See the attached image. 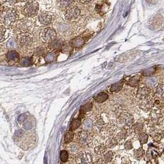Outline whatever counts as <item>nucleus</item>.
<instances>
[{
	"label": "nucleus",
	"mask_w": 164,
	"mask_h": 164,
	"mask_svg": "<svg viewBox=\"0 0 164 164\" xmlns=\"http://www.w3.org/2000/svg\"><path fill=\"white\" fill-rule=\"evenodd\" d=\"M113 152L111 151H109L106 154L104 155V161L108 163L110 162L112 160L113 158Z\"/></svg>",
	"instance_id": "c756f323"
},
{
	"label": "nucleus",
	"mask_w": 164,
	"mask_h": 164,
	"mask_svg": "<svg viewBox=\"0 0 164 164\" xmlns=\"http://www.w3.org/2000/svg\"><path fill=\"white\" fill-rule=\"evenodd\" d=\"M123 83H124V80H122L113 84V85H112L110 88V91L111 93L119 92V91L122 89Z\"/></svg>",
	"instance_id": "6ab92c4d"
},
{
	"label": "nucleus",
	"mask_w": 164,
	"mask_h": 164,
	"mask_svg": "<svg viewBox=\"0 0 164 164\" xmlns=\"http://www.w3.org/2000/svg\"><path fill=\"white\" fill-rule=\"evenodd\" d=\"M127 136V131L124 129L118 133V134L117 135V138L119 139H124L126 138Z\"/></svg>",
	"instance_id": "2f4dec72"
},
{
	"label": "nucleus",
	"mask_w": 164,
	"mask_h": 164,
	"mask_svg": "<svg viewBox=\"0 0 164 164\" xmlns=\"http://www.w3.org/2000/svg\"><path fill=\"white\" fill-rule=\"evenodd\" d=\"M109 4L107 3L106 1H101V3H97L96 4V7L95 9L97 11L98 13L101 15H104L107 13L108 10H109Z\"/></svg>",
	"instance_id": "dca6fc26"
},
{
	"label": "nucleus",
	"mask_w": 164,
	"mask_h": 164,
	"mask_svg": "<svg viewBox=\"0 0 164 164\" xmlns=\"http://www.w3.org/2000/svg\"><path fill=\"white\" fill-rule=\"evenodd\" d=\"M76 160L78 164H92L93 163V157L89 152H82L79 153Z\"/></svg>",
	"instance_id": "1a4fd4ad"
},
{
	"label": "nucleus",
	"mask_w": 164,
	"mask_h": 164,
	"mask_svg": "<svg viewBox=\"0 0 164 164\" xmlns=\"http://www.w3.org/2000/svg\"><path fill=\"white\" fill-rule=\"evenodd\" d=\"M114 164H115V163H114Z\"/></svg>",
	"instance_id": "4c0bfd02"
},
{
	"label": "nucleus",
	"mask_w": 164,
	"mask_h": 164,
	"mask_svg": "<svg viewBox=\"0 0 164 164\" xmlns=\"http://www.w3.org/2000/svg\"><path fill=\"white\" fill-rule=\"evenodd\" d=\"M81 124H82L81 119H78V118H77V119H74L71 122L69 130L72 131L75 130V129H77L80 127V126L81 125Z\"/></svg>",
	"instance_id": "5701e85b"
},
{
	"label": "nucleus",
	"mask_w": 164,
	"mask_h": 164,
	"mask_svg": "<svg viewBox=\"0 0 164 164\" xmlns=\"http://www.w3.org/2000/svg\"><path fill=\"white\" fill-rule=\"evenodd\" d=\"M1 8V24L9 29H14L18 21L19 20V13L16 7L0 6Z\"/></svg>",
	"instance_id": "f257e3e1"
},
{
	"label": "nucleus",
	"mask_w": 164,
	"mask_h": 164,
	"mask_svg": "<svg viewBox=\"0 0 164 164\" xmlns=\"http://www.w3.org/2000/svg\"><path fill=\"white\" fill-rule=\"evenodd\" d=\"M39 3L36 1H29L22 7L21 13L27 18H33L39 15Z\"/></svg>",
	"instance_id": "7ed1b4c3"
},
{
	"label": "nucleus",
	"mask_w": 164,
	"mask_h": 164,
	"mask_svg": "<svg viewBox=\"0 0 164 164\" xmlns=\"http://www.w3.org/2000/svg\"><path fill=\"white\" fill-rule=\"evenodd\" d=\"M59 56V51H51L44 56V60L46 63L50 64L55 62Z\"/></svg>",
	"instance_id": "2eb2a0df"
},
{
	"label": "nucleus",
	"mask_w": 164,
	"mask_h": 164,
	"mask_svg": "<svg viewBox=\"0 0 164 164\" xmlns=\"http://www.w3.org/2000/svg\"><path fill=\"white\" fill-rule=\"evenodd\" d=\"M57 5L58 6L59 9L64 11L65 13L68 9L73 6V4L75 3L74 1H57Z\"/></svg>",
	"instance_id": "4468645a"
},
{
	"label": "nucleus",
	"mask_w": 164,
	"mask_h": 164,
	"mask_svg": "<svg viewBox=\"0 0 164 164\" xmlns=\"http://www.w3.org/2000/svg\"><path fill=\"white\" fill-rule=\"evenodd\" d=\"M17 43L21 48H29L32 47L34 43L33 35L31 32L18 34Z\"/></svg>",
	"instance_id": "423d86ee"
},
{
	"label": "nucleus",
	"mask_w": 164,
	"mask_h": 164,
	"mask_svg": "<svg viewBox=\"0 0 164 164\" xmlns=\"http://www.w3.org/2000/svg\"><path fill=\"white\" fill-rule=\"evenodd\" d=\"M34 27L33 22L30 19V18H23L18 21L14 29L19 33H24L31 32Z\"/></svg>",
	"instance_id": "39448f33"
},
{
	"label": "nucleus",
	"mask_w": 164,
	"mask_h": 164,
	"mask_svg": "<svg viewBox=\"0 0 164 164\" xmlns=\"http://www.w3.org/2000/svg\"><path fill=\"white\" fill-rule=\"evenodd\" d=\"M34 63V60L32 57H24L22 59H21L19 62V65L22 66L24 67H28L30 66Z\"/></svg>",
	"instance_id": "aec40b11"
},
{
	"label": "nucleus",
	"mask_w": 164,
	"mask_h": 164,
	"mask_svg": "<svg viewBox=\"0 0 164 164\" xmlns=\"http://www.w3.org/2000/svg\"><path fill=\"white\" fill-rule=\"evenodd\" d=\"M85 43V39L83 37L78 36L71 39L68 42V45L73 49H79L82 47Z\"/></svg>",
	"instance_id": "ddd939ff"
},
{
	"label": "nucleus",
	"mask_w": 164,
	"mask_h": 164,
	"mask_svg": "<svg viewBox=\"0 0 164 164\" xmlns=\"http://www.w3.org/2000/svg\"><path fill=\"white\" fill-rule=\"evenodd\" d=\"M94 164H107V163L103 160V161H102V160H100V161H97L96 163H94Z\"/></svg>",
	"instance_id": "e433bc0d"
},
{
	"label": "nucleus",
	"mask_w": 164,
	"mask_h": 164,
	"mask_svg": "<svg viewBox=\"0 0 164 164\" xmlns=\"http://www.w3.org/2000/svg\"><path fill=\"white\" fill-rule=\"evenodd\" d=\"M145 155V152L142 148H139L134 152V157L137 160L142 159Z\"/></svg>",
	"instance_id": "393cba45"
},
{
	"label": "nucleus",
	"mask_w": 164,
	"mask_h": 164,
	"mask_svg": "<svg viewBox=\"0 0 164 164\" xmlns=\"http://www.w3.org/2000/svg\"><path fill=\"white\" fill-rule=\"evenodd\" d=\"M74 134L73 131H67L64 136V141L66 143H70L72 140L74 139Z\"/></svg>",
	"instance_id": "a878e982"
},
{
	"label": "nucleus",
	"mask_w": 164,
	"mask_h": 164,
	"mask_svg": "<svg viewBox=\"0 0 164 164\" xmlns=\"http://www.w3.org/2000/svg\"><path fill=\"white\" fill-rule=\"evenodd\" d=\"M117 123L120 126H122L123 128L129 127L132 125L133 119L128 114L123 113L119 117L117 118Z\"/></svg>",
	"instance_id": "f8f14e48"
},
{
	"label": "nucleus",
	"mask_w": 164,
	"mask_h": 164,
	"mask_svg": "<svg viewBox=\"0 0 164 164\" xmlns=\"http://www.w3.org/2000/svg\"><path fill=\"white\" fill-rule=\"evenodd\" d=\"M5 58L8 64L11 65L17 62H19L21 60L19 54L16 51L13 50V49L9 50L6 53Z\"/></svg>",
	"instance_id": "9b49d317"
},
{
	"label": "nucleus",
	"mask_w": 164,
	"mask_h": 164,
	"mask_svg": "<svg viewBox=\"0 0 164 164\" xmlns=\"http://www.w3.org/2000/svg\"><path fill=\"white\" fill-rule=\"evenodd\" d=\"M108 98L109 96L108 94L104 92H101L98 94L96 96L94 97V100L95 102H96L97 103H104L108 100Z\"/></svg>",
	"instance_id": "412c9836"
},
{
	"label": "nucleus",
	"mask_w": 164,
	"mask_h": 164,
	"mask_svg": "<svg viewBox=\"0 0 164 164\" xmlns=\"http://www.w3.org/2000/svg\"><path fill=\"white\" fill-rule=\"evenodd\" d=\"M148 140V136L145 134V133H142L139 136V141L141 144H144L147 142Z\"/></svg>",
	"instance_id": "7c9ffc66"
},
{
	"label": "nucleus",
	"mask_w": 164,
	"mask_h": 164,
	"mask_svg": "<svg viewBox=\"0 0 164 164\" xmlns=\"http://www.w3.org/2000/svg\"><path fill=\"white\" fill-rule=\"evenodd\" d=\"M46 54V49L44 48L42 46L37 48L33 51V54L36 56H44Z\"/></svg>",
	"instance_id": "bb28decb"
},
{
	"label": "nucleus",
	"mask_w": 164,
	"mask_h": 164,
	"mask_svg": "<svg viewBox=\"0 0 164 164\" xmlns=\"http://www.w3.org/2000/svg\"><path fill=\"white\" fill-rule=\"evenodd\" d=\"M78 1L79 3H82V5H89L90 3L93 2L92 1Z\"/></svg>",
	"instance_id": "c9c22d12"
},
{
	"label": "nucleus",
	"mask_w": 164,
	"mask_h": 164,
	"mask_svg": "<svg viewBox=\"0 0 164 164\" xmlns=\"http://www.w3.org/2000/svg\"><path fill=\"white\" fill-rule=\"evenodd\" d=\"M37 19L40 24L43 25L47 26L51 25L53 22V16L49 11H41L37 16Z\"/></svg>",
	"instance_id": "0eeeda50"
},
{
	"label": "nucleus",
	"mask_w": 164,
	"mask_h": 164,
	"mask_svg": "<svg viewBox=\"0 0 164 164\" xmlns=\"http://www.w3.org/2000/svg\"><path fill=\"white\" fill-rule=\"evenodd\" d=\"M10 30L9 29L6 27L5 26L1 25V30H0V42L1 43L3 41H5L8 37L10 35Z\"/></svg>",
	"instance_id": "a211bd4d"
},
{
	"label": "nucleus",
	"mask_w": 164,
	"mask_h": 164,
	"mask_svg": "<svg viewBox=\"0 0 164 164\" xmlns=\"http://www.w3.org/2000/svg\"><path fill=\"white\" fill-rule=\"evenodd\" d=\"M93 108V104H92V103H87V104H85V105H83L80 110V114H79V116H78V119H82L84 118V117H85V114L87 113V112H88L90 110L92 109Z\"/></svg>",
	"instance_id": "f3484780"
},
{
	"label": "nucleus",
	"mask_w": 164,
	"mask_h": 164,
	"mask_svg": "<svg viewBox=\"0 0 164 164\" xmlns=\"http://www.w3.org/2000/svg\"><path fill=\"white\" fill-rule=\"evenodd\" d=\"M124 147L127 150H130L133 149V144L130 141H127L124 144Z\"/></svg>",
	"instance_id": "72a5a7b5"
},
{
	"label": "nucleus",
	"mask_w": 164,
	"mask_h": 164,
	"mask_svg": "<svg viewBox=\"0 0 164 164\" xmlns=\"http://www.w3.org/2000/svg\"><path fill=\"white\" fill-rule=\"evenodd\" d=\"M118 144V140L117 138H116V137H110L108 139V140L106 141V146L108 148H112L115 147L116 145Z\"/></svg>",
	"instance_id": "4be33fe9"
},
{
	"label": "nucleus",
	"mask_w": 164,
	"mask_h": 164,
	"mask_svg": "<svg viewBox=\"0 0 164 164\" xmlns=\"http://www.w3.org/2000/svg\"><path fill=\"white\" fill-rule=\"evenodd\" d=\"M77 139L78 144L82 146H86L88 145L92 140L91 133L88 131L82 130L77 133Z\"/></svg>",
	"instance_id": "6e6552de"
},
{
	"label": "nucleus",
	"mask_w": 164,
	"mask_h": 164,
	"mask_svg": "<svg viewBox=\"0 0 164 164\" xmlns=\"http://www.w3.org/2000/svg\"><path fill=\"white\" fill-rule=\"evenodd\" d=\"M65 45V41L62 38H57L51 43L48 44V48L51 51H59L60 49H62Z\"/></svg>",
	"instance_id": "9d476101"
},
{
	"label": "nucleus",
	"mask_w": 164,
	"mask_h": 164,
	"mask_svg": "<svg viewBox=\"0 0 164 164\" xmlns=\"http://www.w3.org/2000/svg\"><path fill=\"white\" fill-rule=\"evenodd\" d=\"M60 159L62 162H67L68 159V153L66 150H62L60 152Z\"/></svg>",
	"instance_id": "cd10ccee"
},
{
	"label": "nucleus",
	"mask_w": 164,
	"mask_h": 164,
	"mask_svg": "<svg viewBox=\"0 0 164 164\" xmlns=\"http://www.w3.org/2000/svg\"><path fill=\"white\" fill-rule=\"evenodd\" d=\"M106 145L104 144H101L100 146H98L97 147H95L94 149V151L96 153L98 154H101L102 153H104L105 152L106 149Z\"/></svg>",
	"instance_id": "c85d7f7f"
},
{
	"label": "nucleus",
	"mask_w": 164,
	"mask_h": 164,
	"mask_svg": "<svg viewBox=\"0 0 164 164\" xmlns=\"http://www.w3.org/2000/svg\"><path fill=\"white\" fill-rule=\"evenodd\" d=\"M58 38L56 30L50 27H47L41 30L40 39L44 44H49Z\"/></svg>",
	"instance_id": "20e7f679"
},
{
	"label": "nucleus",
	"mask_w": 164,
	"mask_h": 164,
	"mask_svg": "<svg viewBox=\"0 0 164 164\" xmlns=\"http://www.w3.org/2000/svg\"><path fill=\"white\" fill-rule=\"evenodd\" d=\"M91 128H93V120L90 119L85 120L83 125V130L88 131Z\"/></svg>",
	"instance_id": "b1692460"
},
{
	"label": "nucleus",
	"mask_w": 164,
	"mask_h": 164,
	"mask_svg": "<svg viewBox=\"0 0 164 164\" xmlns=\"http://www.w3.org/2000/svg\"><path fill=\"white\" fill-rule=\"evenodd\" d=\"M78 151V145L76 144L72 145L71 147V151L74 153V152H77Z\"/></svg>",
	"instance_id": "f704fd0d"
},
{
	"label": "nucleus",
	"mask_w": 164,
	"mask_h": 164,
	"mask_svg": "<svg viewBox=\"0 0 164 164\" xmlns=\"http://www.w3.org/2000/svg\"><path fill=\"white\" fill-rule=\"evenodd\" d=\"M64 18L66 21L75 24H80V22L85 21L82 14L81 8L77 5L72 6L64 13Z\"/></svg>",
	"instance_id": "f03ea898"
},
{
	"label": "nucleus",
	"mask_w": 164,
	"mask_h": 164,
	"mask_svg": "<svg viewBox=\"0 0 164 164\" xmlns=\"http://www.w3.org/2000/svg\"><path fill=\"white\" fill-rule=\"evenodd\" d=\"M42 3H43V4H42V5H44V7L46 9L45 11H48V10L50 9L52 6L53 1H42Z\"/></svg>",
	"instance_id": "473e14b6"
}]
</instances>
